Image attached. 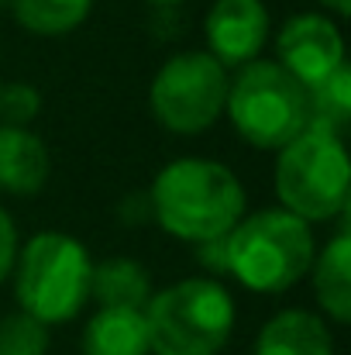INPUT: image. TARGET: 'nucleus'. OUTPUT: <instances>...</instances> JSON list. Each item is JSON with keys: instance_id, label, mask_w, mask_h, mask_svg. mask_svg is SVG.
Here are the masks:
<instances>
[{"instance_id": "f257e3e1", "label": "nucleus", "mask_w": 351, "mask_h": 355, "mask_svg": "<svg viewBox=\"0 0 351 355\" xmlns=\"http://www.w3.org/2000/svg\"><path fill=\"white\" fill-rule=\"evenodd\" d=\"M244 187L217 159L183 155L159 169L148 190V214L179 241L224 238L244 214Z\"/></svg>"}, {"instance_id": "f03ea898", "label": "nucleus", "mask_w": 351, "mask_h": 355, "mask_svg": "<svg viewBox=\"0 0 351 355\" xmlns=\"http://www.w3.org/2000/svg\"><path fill=\"white\" fill-rule=\"evenodd\" d=\"M141 314L152 355H221L237 321V304L217 276H186L152 290Z\"/></svg>"}, {"instance_id": "7ed1b4c3", "label": "nucleus", "mask_w": 351, "mask_h": 355, "mask_svg": "<svg viewBox=\"0 0 351 355\" xmlns=\"http://www.w3.org/2000/svg\"><path fill=\"white\" fill-rule=\"evenodd\" d=\"M228 276L251 293H286L293 290L317 255L314 225L289 214L286 207H262L241 214V221L224 235Z\"/></svg>"}, {"instance_id": "20e7f679", "label": "nucleus", "mask_w": 351, "mask_h": 355, "mask_svg": "<svg viewBox=\"0 0 351 355\" xmlns=\"http://www.w3.org/2000/svg\"><path fill=\"white\" fill-rule=\"evenodd\" d=\"M93 259L80 238L66 232H38L17 248L14 300L42 324H69L90 304Z\"/></svg>"}, {"instance_id": "39448f33", "label": "nucleus", "mask_w": 351, "mask_h": 355, "mask_svg": "<svg viewBox=\"0 0 351 355\" xmlns=\"http://www.w3.org/2000/svg\"><path fill=\"white\" fill-rule=\"evenodd\" d=\"M272 180H276L279 207L303 218L307 225L341 218L351 204L345 138L331 131L303 128L293 141L279 148Z\"/></svg>"}, {"instance_id": "423d86ee", "label": "nucleus", "mask_w": 351, "mask_h": 355, "mask_svg": "<svg viewBox=\"0 0 351 355\" xmlns=\"http://www.w3.org/2000/svg\"><path fill=\"white\" fill-rule=\"evenodd\" d=\"M224 114L258 152H279L307 128V87L276 59H251L228 80Z\"/></svg>"}, {"instance_id": "0eeeda50", "label": "nucleus", "mask_w": 351, "mask_h": 355, "mask_svg": "<svg viewBox=\"0 0 351 355\" xmlns=\"http://www.w3.org/2000/svg\"><path fill=\"white\" fill-rule=\"evenodd\" d=\"M228 80V66H221L207 49L176 52L152 76L148 111L169 135H204L224 118Z\"/></svg>"}, {"instance_id": "6e6552de", "label": "nucleus", "mask_w": 351, "mask_h": 355, "mask_svg": "<svg viewBox=\"0 0 351 355\" xmlns=\"http://www.w3.org/2000/svg\"><path fill=\"white\" fill-rule=\"evenodd\" d=\"M276 62L303 87L324 80L345 62V38L327 14H293L276 35Z\"/></svg>"}, {"instance_id": "1a4fd4ad", "label": "nucleus", "mask_w": 351, "mask_h": 355, "mask_svg": "<svg viewBox=\"0 0 351 355\" xmlns=\"http://www.w3.org/2000/svg\"><path fill=\"white\" fill-rule=\"evenodd\" d=\"M207 52L221 66H244L269 42V7L262 0H217L204 21Z\"/></svg>"}, {"instance_id": "9d476101", "label": "nucleus", "mask_w": 351, "mask_h": 355, "mask_svg": "<svg viewBox=\"0 0 351 355\" xmlns=\"http://www.w3.org/2000/svg\"><path fill=\"white\" fill-rule=\"evenodd\" d=\"M52 176L48 145L28 131V124L0 121V193L7 197H35L45 190Z\"/></svg>"}, {"instance_id": "9b49d317", "label": "nucleus", "mask_w": 351, "mask_h": 355, "mask_svg": "<svg viewBox=\"0 0 351 355\" xmlns=\"http://www.w3.org/2000/svg\"><path fill=\"white\" fill-rule=\"evenodd\" d=\"M251 355H334V335L321 314L286 307L258 328Z\"/></svg>"}, {"instance_id": "f8f14e48", "label": "nucleus", "mask_w": 351, "mask_h": 355, "mask_svg": "<svg viewBox=\"0 0 351 355\" xmlns=\"http://www.w3.org/2000/svg\"><path fill=\"white\" fill-rule=\"evenodd\" d=\"M314 300L331 324H351V232L341 228L310 262Z\"/></svg>"}, {"instance_id": "ddd939ff", "label": "nucleus", "mask_w": 351, "mask_h": 355, "mask_svg": "<svg viewBox=\"0 0 351 355\" xmlns=\"http://www.w3.org/2000/svg\"><path fill=\"white\" fill-rule=\"evenodd\" d=\"M83 355H152L138 307H100L83 328Z\"/></svg>"}, {"instance_id": "4468645a", "label": "nucleus", "mask_w": 351, "mask_h": 355, "mask_svg": "<svg viewBox=\"0 0 351 355\" xmlns=\"http://www.w3.org/2000/svg\"><path fill=\"white\" fill-rule=\"evenodd\" d=\"M152 297V276L148 269L131 255H111L104 262H93L90 272V300L100 307H145Z\"/></svg>"}, {"instance_id": "2eb2a0df", "label": "nucleus", "mask_w": 351, "mask_h": 355, "mask_svg": "<svg viewBox=\"0 0 351 355\" xmlns=\"http://www.w3.org/2000/svg\"><path fill=\"white\" fill-rule=\"evenodd\" d=\"M351 124V66L341 62L334 73L307 87V128L341 135Z\"/></svg>"}, {"instance_id": "dca6fc26", "label": "nucleus", "mask_w": 351, "mask_h": 355, "mask_svg": "<svg viewBox=\"0 0 351 355\" xmlns=\"http://www.w3.org/2000/svg\"><path fill=\"white\" fill-rule=\"evenodd\" d=\"M7 3L24 31L45 38L76 31L93 7V0H7Z\"/></svg>"}, {"instance_id": "f3484780", "label": "nucleus", "mask_w": 351, "mask_h": 355, "mask_svg": "<svg viewBox=\"0 0 351 355\" xmlns=\"http://www.w3.org/2000/svg\"><path fill=\"white\" fill-rule=\"evenodd\" d=\"M48 324L31 318L28 311H14L0 318V355H48Z\"/></svg>"}, {"instance_id": "a211bd4d", "label": "nucleus", "mask_w": 351, "mask_h": 355, "mask_svg": "<svg viewBox=\"0 0 351 355\" xmlns=\"http://www.w3.org/2000/svg\"><path fill=\"white\" fill-rule=\"evenodd\" d=\"M42 111V94L31 83H0V121L3 124H31Z\"/></svg>"}, {"instance_id": "6ab92c4d", "label": "nucleus", "mask_w": 351, "mask_h": 355, "mask_svg": "<svg viewBox=\"0 0 351 355\" xmlns=\"http://www.w3.org/2000/svg\"><path fill=\"white\" fill-rule=\"evenodd\" d=\"M17 248H21L17 225H14V218L0 207V283H3V279H10L14 262H17Z\"/></svg>"}, {"instance_id": "aec40b11", "label": "nucleus", "mask_w": 351, "mask_h": 355, "mask_svg": "<svg viewBox=\"0 0 351 355\" xmlns=\"http://www.w3.org/2000/svg\"><path fill=\"white\" fill-rule=\"evenodd\" d=\"M197 255H200V262H204V269L210 276H224L228 272V245H224V238L197 241Z\"/></svg>"}, {"instance_id": "412c9836", "label": "nucleus", "mask_w": 351, "mask_h": 355, "mask_svg": "<svg viewBox=\"0 0 351 355\" xmlns=\"http://www.w3.org/2000/svg\"><path fill=\"white\" fill-rule=\"evenodd\" d=\"M331 14H338V17H348L351 14V0H321Z\"/></svg>"}, {"instance_id": "4be33fe9", "label": "nucleus", "mask_w": 351, "mask_h": 355, "mask_svg": "<svg viewBox=\"0 0 351 355\" xmlns=\"http://www.w3.org/2000/svg\"><path fill=\"white\" fill-rule=\"evenodd\" d=\"M152 7H176V3H183V0H148Z\"/></svg>"}, {"instance_id": "5701e85b", "label": "nucleus", "mask_w": 351, "mask_h": 355, "mask_svg": "<svg viewBox=\"0 0 351 355\" xmlns=\"http://www.w3.org/2000/svg\"><path fill=\"white\" fill-rule=\"evenodd\" d=\"M3 3H7V0H0V7H3Z\"/></svg>"}]
</instances>
